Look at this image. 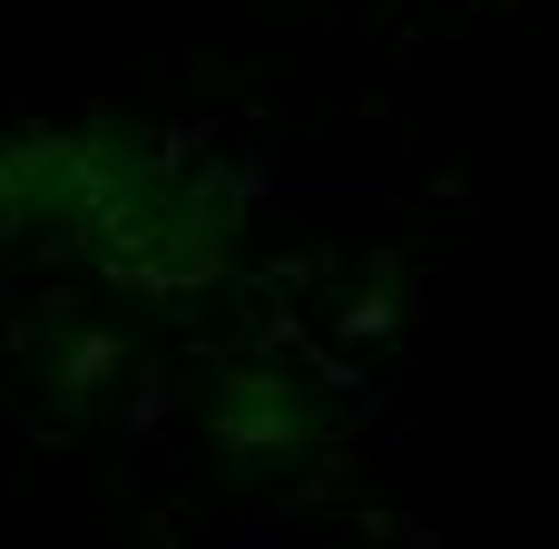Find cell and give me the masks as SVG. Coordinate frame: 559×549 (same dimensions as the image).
I'll return each mask as SVG.
<instances>
[{
	"mask_svg": "<svg viewBox=\"0 0 559 549\" xmlns=\"http://www.w3.org/2000/svg\"><path fill=\"white\" fill-rule=\"evenodd\" d=\"M314 442V403L285 373H226L216 393V452L226 462H295Z\"/></svg>",
	"mask_w": 559,
	"mask_h": 549,
	"instance_id": "6da1fadb",
	"label": "cell"
},
{
	"mask_svg": "<svg viewBox=\"0 0 559 549\" xmlns=\"http://www.w3.org/2000/svg\"><path fill=\"white\" fill-rule=\"evenodd\" d=\"M118 285H138V295H167V305H197V295H216L226 275H236V246H226V226L216 216H157V236L128 255V265H108Z\"/></svg>",
	"mask_w": 559,
	"mask_h": 549,
	"instance_id": "7a4b0ae2",
	"label": "cell"
},
{
	"mask_svg": "<svg viewBox=\"0 0 559 549\" xmlns=\"http://www.w3.org/2000/svg\"><path fill=\"white\" fill-rule=\"evenodd\" d=\"M118 363H128V344H118V334H59V354H49V393L79 413V403H88Z\"/></svg>",
	"mask_w": 559,
	"mask_h": 549,
	"instance_id": "3957f363",
	"label": "cell"
}]
</instances>
